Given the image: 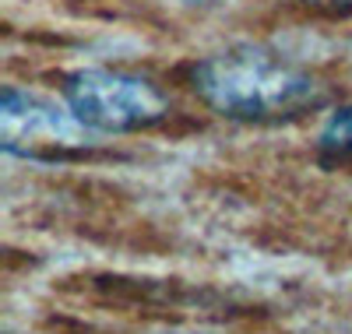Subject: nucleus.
Masks as SVG:
<instances>
[{
    "label": "nucleus",
    "mask_w": 352,
    "mask_h": 334,
    "mask_svg": "<svg viewBox=\"0 0 352 334\" xmlns=\"http://www.w3.org/2000/svg\"><path fill=\"white\" fill-rule=\"evenodd\" d=\"M204 106L240 124H275L324 102V85L307 67L264 46H232L204 56L190 71Z\"/></svg>",
    "instance_id": "f257e3e1"
},
{
    "label": "nucleus",
    "mask_w": 352,
    "mask_h": 334,
    "mask_svg": "<svg viewBox=\"0 0 352 334\" xmlns=\"http://www.w3.org/2000/svg\"><path fill=\"white\" fill-rule=\"evenodd\" d=\"M64 102L96 134H131L155 127L169 116L162 88L141 74L81 67L64 78Z\"/></svg>",
    "instance_id": "f03ea898"
},
{
    "label": "nucleus",
    "mask_w": 352,
    "mask_h": 334,
    "mask_svg": "<svg viewBox=\"0 0 352 334\" xmlns=\"http://www.w3.org/2000/svg\"><path fill=\"white\" fill-rule=\"evenodd\" d=\"M0 144L8 155L56 159L67 151L92 148L96 131H88L71 109L8 85L0 96Z\"/></svg>",
    "instance_id": "7ed1b4c3"
},
{
    "label": "nucleus",
    "mask_w": 352,
    "mask_h": 334,
    "mask_svg": "<svg viewBox=\"0 0 352 334\" xmlns=\"http://www.w3.org/2000/svg\"><path fill=\"white\" fill-rule=\"evenodd\" d=\"M317 148L324 159H349L352 155V102L328 113L324 127L317 134Z\"/></svg>",
    "instance_id": "20e7f679"
},
{
    "label": "nucleus",
    "mask_w": 352,
    "mask_h": 334,
    "mask_svg": "<svg viewBox=\"0 0 352 334\" xmlns=\"http://www.w3.org/2000/svg\"><path fill=\"white\" fill-rule=\"evenodd\" d=\"M307 4H317V8H352V0H307Z\"/></svg>",
    "instance_id": "39448f33"
},
{
    "label": "nucleus",
    "mask_w": 352,
    "mask_h": 334,
    "mask_svg": "<svg viewBox=\"0 0 352 334\" xmlns=\"http://www.w3.org/2000/svg\"><path fill=\"white\" fill-rule=\"evenodd\" d=\"M176 4H184V8H212V4H219V0H176Z\"/></svg>",
    "instance_id": "423d86ee"
},
{
    "label": "nucleus",
    "mask_w": 352,
    "mask_h": 334,
    "mask_svg": "<svg viewBox=\"0 0 352 334\" xmlns=\"http://www.w3.org/2000/svg\"><path fill=\"white\" fill-rule=\"evenodd\" d=\"M162 334H208V331H162Z\"/></svg>",
    "instance_id": "0eeeda50"
}]
</instances>
